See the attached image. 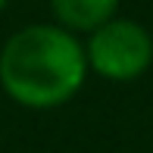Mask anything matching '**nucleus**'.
<instances>
[{
    "label": "nucleus",
    "mask_w": 153,
    "mask_h": 153,
    "mask_svg": "<svg viewBox=\"0 0 153 153\" xmlns=\"http://www.w3.org/2000/svg\"><path fill=\"white\" fill-rule=\"evenodd\" d=\"M88 75L85 41L56 22L25 25L0 47V91L25 109L66 106Z\"/></svg>",
    "instance_id": "nucleus-1"
},
{
    "label": "nucleus",
    "mask_w": 153,
    "mask_h": 153,
    "mask_svg": "<svg viewBox=\"0 0 153 153\" xmlns=\"http://www.w3.org/2000/svg\"><path fill=\"white\" fill-rule=\"evenodd\" d=\"M85 59L88 72L106 81H137L153 66V34L134 19L116 16L85 34Z\"/></svg>",
    "instance_id": "nucleus-2"
},
{
    "label": "nucleus",
    "mask_w": 153,
    "mask_h": 153,
    "mask_svg": "<svg viewBox=\"0 0 153 153\" xmlns=\"http://www.w3.org/2000/svg\"><path fill=\"white\" fill-rule=\"evenodd\" d=\"M122 0H50L53 22L72 34H91L119 16Z\"/></svg>",
    "instance_id": "nucleus-3"
},
{
    "label": "nucleus",
    "mask_w": 153,
    "mask_h": 153,
    "mask_svg": "<svg viewBox=\"0 0 153 153\" xmlns=\"http://www.w3.org/2000/svg\"><path fill=\"white\" fill-rule=\"evenodd\" d=\"M6 3H10V0H0V13H3V6H6Z\"/></svg>",
    "instance_id": "nucleus-4"
}]
</instances>
